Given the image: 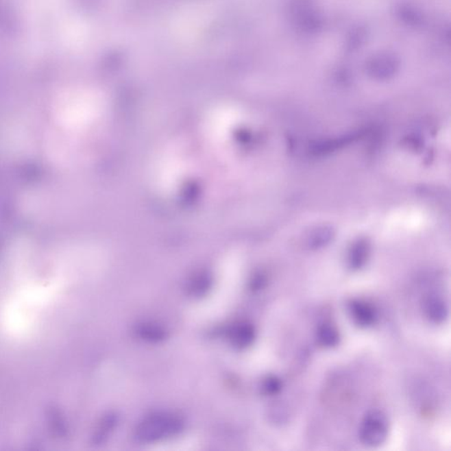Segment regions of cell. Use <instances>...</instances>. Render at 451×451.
I'll use <instances>...</instances> for the list:
<instances>
[{
	"instance_id": "cell-1",
	"label": "cell",
	"mask_w": 451,
	"mask_h": 451,
	"mask_svg": "<svg viewBox=\"0 0 451 451\" xmlns=\"http://www.w3.org/2000/svg\"><path fill=\"white\" fill-rule=\"evenodd\" d=\"M184 422L169 413H156L142 419L135 430V437L141 443H149L168 439L183 430Z\"/></svg>"
},
{
	"instance_id": "cell-2",
	"label": "cell",
	"mask_w": 451,
	"mask_h": 451,
	"mask_svg": "<svg viewBox=\"0 0 451 451\" xmlns=\"http://www.w3.org/2000/svg\"><path fill=\"white\" fill-rule=\"evenodd\" d=\"M388 434L389 421L385 413L379 410L367 413L360 428L361 443L367 447H378L387 439Z\"/></svg>"
},
{
	"instance_id": "cell-3",
	"label": "cell",
	"mask_w": 451,
	"mask_h": 451,
	"mask_svg": "<svg viewBox=\"0 0 451 451\" xmlns=\"http://www.w3.org/2000/svg\"><path fill=\"white\" fill-rule=\"evenodd\" d=\"M348 308L354 323L361 328L373 326L378 321L375 308L363 300H352L348 302Z\"/></svg>"
},
{
	"instance_id": "cell-4",
	"label": "cell",
	"mask_w": 451,
	"mask_h": 451,
	"mask_svg": "<svg viewBox=\"0 0 451 451\" xmlns=\"http://www.w3.org/2000/svg\"><path fill=\"white\" fill-rule=\"evenodd\" d=\"M423 310L428 319L434 324H443L449 317V307L446 300L437 295H430L425 299Z\"/></svg>"
},
{
	"instance_id": "cell-5",
	"label": "cell",
	"mask_w": 451,
	"mask_h": 451,
	"mask_svg": "<svg viewBox=\"0 0 451 451\" xmlns=\"http://www.w3.org/2000/svg\"><path fill=\"white\" fill-rule=\"evenodd\" d=\"M231 344L237 348H246L253 344L256 330L252 324L241 322L234 324L228 333Z\"/></svg>"
},
{
	"instance_id": "cell-6",
	"label": "cell",
	"mask_w": 451,
	"mask_h": 451,
	"mask_svg": "<svg viewBox=\"0 0 451 451\" xmlns=\"http://www.w3.org/2000/svg\"><path fill=\"white\" fill-rule=\"evenodd\" d=\"M318 344L326 348L337 347L341 341L338 328L332 323H324L318 327L317 332Z\"/></svg>"
},
{
	"instance_id": "cell-7",
	"label": "cell",
	"mask_w": 451,
	"mask_h": 451,
	"mask_svg": "<svg viewBox=\"0 0 451 451\" xmlns=\"http://www.w3.org/2000/svg\"><path fill=\"white\" fill-rule=\"evenodd\" d=\"M367 258V246L365 243H358L352 249L349 255V265L353 270H358L365 265Z\"/></svg>"
},
{
	"instance_id": "cell-8",
	"label": "cell",
	"mask_w": 451,
	"mask_h": 451,
	"mask_svg": "<svg viewBox=\"0 0 451 451\" xmlns=\"http://www.w3.org/2000/svg\"><path fill=\"white\" fill-rule=\"evenodd\" d=\"M138 332L142 338L149 341H160L166 337L164 330L152 324H144L140 327Z\"/></svg>"
},
{
	"instance_id": "cell-9",
	"label": "cell",
	"mask_w": 451,
	"mask_h": 451,
	"mask_svg": "<svg viewBox=\"0 0 451 451\" xmlns=\"http://www.w3.org/2000/svg\"><path fill=\"white\" fill-rule=\"evenodd\" d=\"M281 389H282V382L276 376H269V378L265 379V381L263 382L262 391L265 395H269V396H273V395L279 393Z\"/></svg>"
}]
</instances>
